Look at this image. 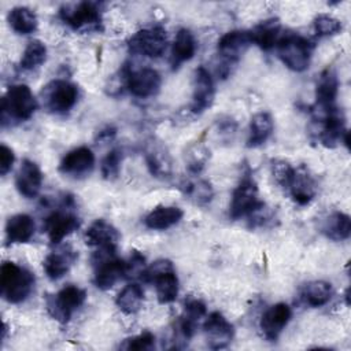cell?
<instances>
[{"label":"cell","instance_id":"6da1fadb","mask_svg":"<svg viewBox=\"0 0 351 351\" xmlns=\"http://www.w3.org/2000/svg\"><path fill=\"white\" fill-rule=\"evenodd\" d=\"M0 285L1 296L8 303H21L32 293L34 276L14 262H4L0 271Z\"/></svg>","mask_w":351,"mask_h":351},{"label":"cell","instance_id":"7a4b0ae2","mask_svg":"<svg viewBox=\"0 0 351 351\" xmlns=\"http://www.w3.org/2000/svg\"><path fill=\"white\" fill-rule=\"evenodd\" d=\"M37 110V100L30 88L25 84H16L8 88L1 100V121L3 125L7 119L16 122L27 121Z\"/></svg>","mask_w":351,"mask_h":351},{"label":"cell","instance_id":"3957f363","mask_svg":"<svg viewBox=\"0 0 351 351\" xmlns=\"http://www.w3.org/2000/svg\"><path fill=\"white\" fill-rule=\"evenodd\" d=\"M140 278L145 282H154L159 303L167 304L176 300L178 295V278L170 261H155L144 269Z\"/></svg>","mask_w":351,"mask_h":351},{"label":"cell","instance_id":"277c9868","mask_svg":"<svg viewBox=\"0 0 351 351\" xmlns=\"http://www.w3.org/2000/svg\"><path fill=\"white\" fill-rule=\"evenodd\" d=\"M276 47L278 58L288 69L300 73L308 67L314 44L306 37L299 34H287L280 37Z\"/></svg>","mask_w":351,"mask_h":351},{"label":"cell","instance_id":"5b68a950","mask_svg":"<svg viewBox=\"0 0 351 351\" xmlns=\"http://www.w3.org/2000/svg\"><path fill=\"white\" fill-rule=\"evenodd\" d=\"M95 285L107 291L125 277V261L114 256V251L100 250L95 254Z\"/></svg>","mask_w":351,"mask_h":351},{"label":"cell","instance_id":"8992f818","mask_svg":"<svg viewBox=\"0 0 351 351\" xmlns=\"http://www.w3.org/2000/svg\"><path fill=\"white\" fill-rule=\"evenodd\" d=\"M128 48L132 53L160 58L167 48L166 30L160 26L141 29L128 40Z\"/></svg>","mask_w":351,"mask_h":351},{"label":"cell","instance_id":"52a82bcc","mask_svg":"<svg viewBox=\"0 0 351 351\" xmlns=\"http://www.w3.org/2000/svg\"><path fill=\"white\" fill-rule=\"evenodd\" d=\"M86 299V292L77 285H66L56 295L47 299L48 313L60 322H67L73 313L80 308Z\"/></svg>","mask_w":351,"mask_h":351},{"label":"cell","instance_id":"ba28073f","mask_svg":"<svg viewBox=\"0 0 351 351\" xmlns=\"http://www.w3.org/2000/svg\"><path fill=\"white\" fill-rule=\"evenodd\" d=\"M263 203L258 197V186L251 177H244L232 193L229 215L232 219L250 217Z\"/></svg>","mask_w":351,"mask_h":351},{"label":"cell","instance_id":"9c48e42d","mask_svg":"<svg viewBox=\"0 0 351 351\" xmlns=\"http://www.w3.org/2000/svg\"><path fill=\"white\" fill-rule=\"evenodd\" d=\"M62 21L74 30H99L101 14L96 3L82 1L73 7H63L59 11Z\"/></svg>","mask_w":351,"mask_h":351},{"label":"cell","instance_id":"30bf717a","mask_svg":"<svg viewBox=\"0 0 351 351\" xmlns=\"http://www.w3.org/2000/svg\"><path fill=\"white\" fill-rule=\"evenodd\" d=\"M47 107L56 114L67 112L74 107L78 99V88L70 81L55 80L44 88Z\"/></svg>","mask_w":351,"mask_h":351},{"label":"cell","instance_id":"8fae6325","mask_svg":"<svg viewBox=\"0 0 351 351\" xmlns=\"http://www.w3.org/2000/svg\"><path fill=\"white\" fill-rule=\"evenodd\" d=\"M203 330L207 337V344L213 350L228 347L234 335L233 325L218 311L208 314L203 324Z\"/></svg>","mask_w":351,"mask_h":351},{"label":"cell","instance_id":"7c38bea8","mask_svg":"<svg viewBox=\"0 0 351 351\" xmlns=\"http://www.w3.org/2000/svg\"><path fill=\"white\" fill-rule=\"evenodd\" d=\"M250 44H252V40L248 30H232L225 33L218 40V52L225 60L223 66L229 69V64L236 63Z\"/></svg>","mask_w":351,"mask_h":351},{"label":"cell","instance_id":"4fadbf2b","mask_svg":"<svg viewBox=\"0 0 351 351\" xmlns=\"http://www.w3.org/2000/svg\"><path fill=\"white\" fill-rule=\"evenodd\" d=\"M215 88L214 81L208 70L203 66L197 67L193 77V93H192V103L191 111L193 114H200L207 110L214 100Z\"/></svg>","mask_w":351,"mask_h":351},{"label":"cell","instance_id":"5bb4252c","mask_svg":"<svg viewBox=\"0 0 351 351\" xmlns=\"http://www.w3.org/2000/svg\"><path fill=\"white\" fill-rule=\"evenodd\" d=\"M292 317L291 307L287 303H276L270 306L261 318V330L269 341H276Z\"/></svg>","mask_w":351,"mask_h":351},{"label":"cell","instance_id":"9a60e30c","mask_svg":"<svg viewBox=\"0 0 351 351\" xmlns=\"http://www.w3.org/2000/svg\"><path fill=\"white\" fill-rule=\"evenodd\" d=\"M160 75L156 70L145 67L126 74V88L136 97H151L160 88Z\"/></svg>","mask_w":351,"mask_h":351},{"label":"cell","instance_id":"2e32d148","mask_svg":"<svg viewBox=\"0 0 351 351\" xmlns=\"http://www.w3.org/2000/svg\"><path fill=\"white\" fill-rule=\"evenodd\" d=\"M95 154L88 147H78L64 155L59 165L60 173L71 177H84L93 170Z\"/></svg>","mask_w":351,"mask_h":351},{"label":"cell","instance_id":"e0dca14e","mask_svg":"<svg viewBox=\"0 0 351 351\" xmlns=\"http://www.w3.org/2000/svg\"><path fill=\"white\" fill-rule=\"evenodd\" d=\"M45 232L52 244H59L66 236L80 228V218L70 211H53L45 218Z\"/></svg>","mask_w":351,"mask_h":351},{"label":"cell","instance_id":"ac0fdd59","mask_svg":"<svg viewBox=\"0 0 351 351\" xmlns=\"http://www.w3.org/2000/svg\"><path fill=\"white\" fill-rule=\"evenodd\" d=\"M287 191L289 192L293 202L298 203L299 206H306L314 199L317 186L314 178L311 177L306 166L302 165L293 169V174L287 186Z\"/></svg>","mask_w":351,"mask_h":351},{"label":"cell","instance_id":"d6986e66","mask_svg":"<svg viewBox=\"0 0 351 351\" xmlns=\"http://www.w3.org/2000/svg\"><path fill=\"white\" fill-rule=\"evenodd\" d=\"M41 185L43 173L37 163L30 159H23L15 177V186L18 192L26 199H33L38 195Z\"/></svg>","mask_w":351,"mask_h":351},{"label":"cell","instance_id":"ffe728a7","mask_svg":"<svg viewBox=\"0 0 351 351\" xmlns=\"http://www.w3.org/2000/svg\"><path fill=\"white\" fill-rule=\"evenodd\" d=\"M86 245L99 247V250L115 251L119 240L118 230L106 219H96L90 223L84 234Z\"/></svg>","mask_w":351,"mask_h":351},{"label":"cell","instance_id":"44dd1931","mask_svg":"<svg viewBox=\"0 0 351 351\" xmlns=\"http://www.w3.org/2000/svg\"><path fill=\"white\" fill-rule=\"evenodd\" d=\"M77 256V252L70 245L48 254L43 262V269L47 277L53 281L62 278L69 271Z\"/></svg>","mask_w":351,"mask_h":351},{"label":"cell","instance_id":"7402d4cb","mask_svg":"<svg viewBox=\"0 0 351 351\" xmlns=\"http://www.w3.org/2000/svg\"><path fill=\"white\" fill-rule=\"evenodd\" d=\"M36 232L34 219L29 214H15L7 219L5 239L8 244L27 243Z\"/></svg>","mask_w":351,"mask_h":351},{"label":"cell","instance_id":"603a6c76","mask_svg":"<svg viewBox=\"0 0 351 351\" xmlns=\"http://www.w3.org/2000/svg\"><path fill=\"white\" fill-rule=\"evenodd\" d=\"M207 313V308H206V304L199 300V299H188L185 300V304H184V313L178 319V324H177V329H178V335L184 339V340H189L193 333H195V328L199 322V319L202 317H204Z\"/></svg>","mask_w":351,"mask_h":351},{"label":"cell","instance_id":"cb8c5ba5","mask_svg":"<svg viewBox=\"0 0 351 351\" xmlns=\"http://www.w3.org/2000/svg\"><path fill=\"white\" fill-rule=\"evenodd\" d=\"M184 213L180 207L176 206H158L151 210L144 222L145 226L154 230H165L171 228L173 225L178 223L182 218Z\"/></svg>","mask_w":351,"mask_h":351},{"label":"cell","instance_id":"d4e9b609","mask_svg":"<svg viewBox=\"0 0 351 351\" xmlns=\"http://www.w3.org/2000/svg\"><path fill=\"white\" fill-rule=\"evenodd\" d=\"M339 92V80L333 70H325L318 82L315 89V99L318 108H332L335 107V100Z\"/></svg>","mask_w":351,"mask_h":351},{"label":"cell","instance_id":"484cf974","mask_svg":"<svg viewBox=\"0 0 351 351\" xmlns=\"http://www.w3.org/2000/svg\"><path fill=\"white\" fill-rule=\"evenodd\" d=\"M195 52H196V41L193 34L188 29H180L176 34V38L171 47L173 69H177L184 62L191 60Z\"/></svg>","mask_w":351,"mask_h":351},{"label":"cell","instance_id":"4316f807","mask_svg":"<svg viewBox=\"0 0 351 351\" xmlns=\"http://www.w3.org/2000/svg\"><path fill=\"white\" fill-rule=\"evenodd\" d=\"M281 25L278 19H267L250 30L251 40L263 51H269L277 45L280 40Z\"/></svg>","mask_w":351,"mask_h":351},{"label":"cell","instance_id":"83f0119b","mask_svg":"<svg viewBox=\"0 0 351 351\" xmlns=\"http://www.w3.org/2000/svg\"><path fill=\"white\" fill-rule=\"evenodd\" d=\"M321 230L328 239L333 241L347 240L351 234V219L347 214L335 211L324 219Z\"/></svg>","mask_w":351,"mask_h":351},{"label":"cell","instance_id":"f1b7e54d","mask_svg":"<svg viewBox=\"0 0 351 351\" xmlns=\"http://www.w3.org/2000/svg\"><path fill=\"white\" fill-rule=\"evenodd\" d=\"M332 285L330 282L315 280L304 284L300 289V298L304 304L310 307H321L326 304L332 298Z\"/></svg>","mask_w":351,"mask_h":351},{"label":"cell","instance_id":"f546056e","mask_svg":"<svg viewBox=\"0 0 351 351\" xmlns=\"http://www.w3.org/2000/svg\"><path fill=\"white\" fill-rule=\"evenodd\" d=\"M273 128V118L269 112L262 111L255 114L250 122V136L247 140V145L250 148L262 145L270 137Z\"/></svg>","mask_w":351,"mask_h":351},{"label":"cell","instance_id":"4dcf8cb0","mask_svg":"<svg viewBox=\"0 0 351 351\" xmlns=\"http://www.w3.org/2000/svg\"><path fill=\"white\" fill-rule=\"evenodd\" d=\"M10 27L18 34H30L37 29V16L27 7H14L7 15Z\"/></svg>","mask_w":351,"mask_h":351},{"label":"cell","instance_id":"1f68e13d","mask_svg":"<svg viewBox=\"0 0 351 351\" xmlns=\"http://www.w3.org/2000/svg\"><path fill=\"white\" fill-rule=\"evenodd\" d=\"M143 300H144L143 288L136 282H130L125 285L122 291L118 293L115 303L122 313L134 314L141 308Z\"/></svg>","mask_w":351,"mask_h":351},{"label":"cell","instance_id":"d6a6232c","mask_svg":"<svg viewBox=\"0 0 351 351\" xmlns=\"http://www.w3.org/2000/svg\"><path fill=\"white\" fill-rule=\"evenodd\" d=\"M47 59V47L40 40H32L27 43L21 62L19 67L22 70H33L38 66H41Z\"/></svg>","mask_w":351,"mask_h":351},{"label":"cell","instance_id":"836d02e7","mask_svg":"<svg viewBox=\"0 0 351 351\" xmlns=\"http://www.w3.org/2000/svg\"><path fill=\"white\" fill-rule=\"evenodd\" d=\"M145 159H147V165L154 176L163 177L170 173L171 165H170L167 154L163 149L154 148V149L148 151Z\"/></svg>","mask_w":351,"mask_h":351},{"label":"cell","instance_id":"e575fe53","mask_svg":"<svg viewBox=\"0 0 351 351\" xmlns=\"http://www.w3.org/2000/svg\"><path fill=\"white\" fill-rule=\"evenodd\" d=\"M314 30L319 37L335 36L341 30V22L332 15L319 14L314 19Z\"/></svg>","mask_w":351,"mask_h":351},{"label":"cell","instance_id":"d590c367","mask_svg":"<svg viewBox=\"0 0 351 351\" xmlns=\"http://www.w3.org/2000/svg\"><path fill=\"white\" fill-rule=\"evenodd\" d=\"M122 162V152L119 149L110 151L101 160V174L106 180H114L119 174Z\"/></svg>","mask_w":351,"mask_h":351},{"label":"cell","instance_id":"8d00e7d4","mask_svg":"<svg viewBox=\"0 0 351 351\" xmlns=\"http://www.w3.org/2000/svg\"><path fill=\"white\" fill-rule=\"evenodd\" d=\"M207 158H208V152H207L206 147H203L200 144L191 147L186 154V162H188L189 171L193 174L200 173L207 162Z\"/></svg>","mask_w":351,"mask_h":351},{"label":"cell","instance_id":"74e56055","mask_svg":"<svg viewBox=\"0 0 351 351\" xmlns=\"http://www.w3.org/2000/svg\"><path fill=\"white\" fill-rule=\"evenodd\" d=\"M293 169L288 162L285 160H281V159H274L271 160V173H273V177L276 180V182L278 185H281L282 188L287 189L291 178H292V174H293Z\"/></svg>","mask_w":351,"mask_h":351},{"label":"cell","instance_id":"f35d334b","mask_svg":"<svg viewBox=\"0 0 351 351\" xmlns=\"http://www.w3.org/2000/svg\"><path fill=\"white\" fill-rule=\"evenodd\" d=\"M185 192L196 200L199 204H204L211 200L213 189L207 181H197V182H189Z\"/></svg>","mask_w":351,"mask_h":351},{"label":"cell","instance_id":"ab89813d","mask_svg":"<svg viewBox=\"0 0 351 351\" xmlns=\"http://www.w3.org/2000/svg\"><path fill=\"white\" fill-rule=\"evenodd\" d=\"M154 346H155V336L151 332H143L137 336L126 339L125 343L121 346V348L144 351V350H151Z\"/></svg>","mask_w":351,"mask_h":351},{"label":"cell","instance_id":"60d3db41","mask_svg":"<svg viewBox=\"0 0 351 351\" xmlns=\"http://www.w3.org/2000/svg\"><path fill=\"white\" fill-rule=\"evenodd\" d=\"M145 269V258L138 252L133 251L129 261H125V277L132 278L141 276Z\"/></svg>","mask_w":351,"mask_h":351},{"label":"cell","instance_id":"b9f144b4","mask_svg":"<svg viewBox=\"0 0 351 351\" xmlns=\"http://www.w3.org/2000/svg\"><path fill=\"white\" fill-rule=\"evenodd\" d=\"M14 160H15V156L12 149L5 144H1L0 145V174L1 176H5L12 169Z\"/></svg>","mask_w":351,"mask_h":351}]
</instances>
